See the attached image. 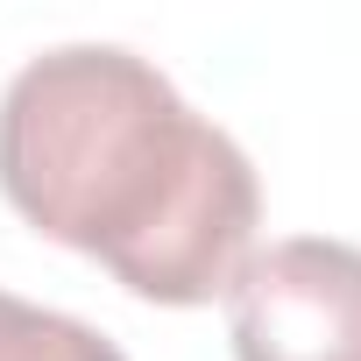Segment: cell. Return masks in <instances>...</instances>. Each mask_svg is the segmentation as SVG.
<instances>
[{"instance_id": "6da1fadb", "label": "cell", "mask_w": 361, "mask_h": 361, "mask_svg": "<svg viewBox=\"0 0 361 361\" xmlns=\"http://www.w3.org/2000/svg\"><path fill=\"white\" fill-rule=\"evenodd\" d=\"M0 192L29 227L156 305H213L262 220L241 142L114 43H64L8 78Z\"/></svg>"}, {"instance_id": "7a4b0ae2", "label": "cell", "mask_w": 361, "mask_h": 361, "mask_svg": "<svg viewBox=\"0 0 361 361\" xmlns=\"http://www.w3.org/2000/svg\"><path fill=\"white\" fill-rule=\"evenodd\" d=\"M234 361H361V248L290 234L255 248L227 283Z\"/></svg>"}, {"instance_id": "3957f363", "label": "cell", "mask_w": 361, "mask_h": 361, "mask_svg": "<svg viewBox=\"0 0 361 361\" xmlns=\"http://www.w3.org/2000/svg\"><path fill=\"white\" fill-rule=\"evenodd\" d=\"M0 361H128L99 326L0 290Z\"/></svg>"}]
</instances>
